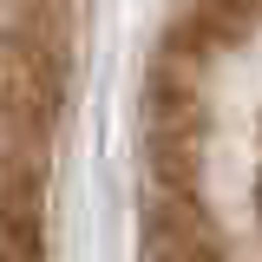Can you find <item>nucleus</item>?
<instances>
[{"label": "nucleus", "mask_w": 262, "mask_h": 262, "mask_svg": "<svg viewBox=\"0 0 262 262\" xmlns=\"http://www.w3.org/2000/svg\"><path fill=\"white\" fill-rule=\"evenodd\" d=\"M59 105V66L27 39H0V125L39 131Z\"/></svg>", "instance_id": "nucleus-1"}]
</instances>
